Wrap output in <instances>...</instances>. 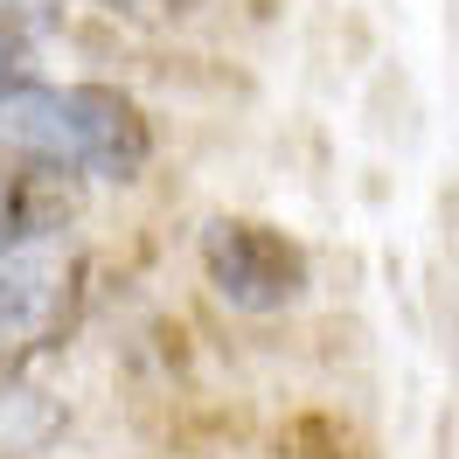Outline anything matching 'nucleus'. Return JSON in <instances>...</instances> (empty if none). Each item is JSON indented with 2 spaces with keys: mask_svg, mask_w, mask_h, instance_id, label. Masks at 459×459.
<instances>
[{
  "mask_svg": "<svg viewBox=\"0 0 459 459\" xmlns=\"http://www.w3.org/2000/svg\"><path fill=\"white\" fill-rule=\"evenodd\" d=\"M0 140L14 153L56 160L84 181H140L153 160L146 112L112 84H35L0 112Z\"/></svg>",
  "mask_w": 459,
  "mask_h": 459,
  "instance_id": "1",
  "label": "nucleus"
},
{
  "mask_svg": "<svg viewBox=\"0 0 459 459\" xmlns=\"http://www.w3.org/2000/svg\"><path fill=\"white\" fill-rule=\"evenodd\" d=\"M195 251H202V279L237 314H279L292 299H307V286H314L307 251L258 216H209Z\"/></svg>",
  "mask_w": 459,
  "mask_h": 459,
  "instance_id": "2",
  "label": "nucleus"
},
{
  "mask_svg": "<svg viewBox=\"0 0 459 459\" xmlns=\"http://www.w3.org/2000/svg\"><path fill=\"white\" fill-rule=\"evenodd\" d=\"M77 181H84V174L7 146V153H0V258H7V251L56 244L63 223H77V202H84Z\"/></svg>",
  "mask_w": 459,
  "mask_h": 459,
  "instance_id": "3",
  "label": "nucleus"
},
{
  "mask_svg": "<svg viewBox=\"0 0 459 459\" xmlns=\"http://www.w3.org/2000/svg\"><path fill=\"white\" fill-rule=\"evenodd\" d=\"M70 314V258L56 244L42 251H7L0 258V348L49 342Z\"/></svg>",
  "mask_w": 459,
  "mask_h": 459,
  "instance_id": "4",
  "label": "nucleus"
},
{
  "mask_svg": "<svg viewBox=\"0 0 459 459\" xmlns=\"http://www.w3.org/2000/svg\"><path fill=\"white\" fill-rule=\"evenodd\" d=\"M35 84H42L35 77V49H29V35H22V22H14V7L0 0V112Z\"/></svg>",
  "mask_w": 459,
  "mask_h": 459,
  "instance_id": "5",
  "label": "nucleus"
}]
</instances>
